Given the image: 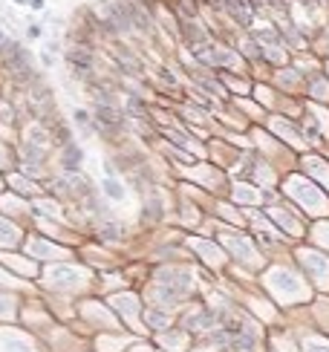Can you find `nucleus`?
<instances>
[{"mask_svg": "<svg viewBox=\"0 0 329 352\" xmlns=\"http://www.w3.org/2000/svg\"><path fill=\"white\" fill-rule=\"evenodd\" d=\"M301 346H304V352H329V341L321 338V335H304Z\"/></svg>", "mask_w": 329, "mask_h": 352, "instance_id": "6", "label": "nucleus"}, {"mask_svg": "<svg viewBox=\"0 0 329 352\" xmlns=\"http://www.w3.org/2000/svg\"><path fill=\"white\" fill-rule=\"evenodd\" d=\"M113 303H116V309H118V312H122V315H125V318L130 320V324H133V327H136V329H139V320H136V312H139V303H136V298H125V295H122V298H116Z\"/></svg>", "mask_w": 329, "mask_h": 352, "instance_id": "3", "label": "nucleus"}, {"mask_svg": "<svg viewBox=\"0 0 329 352\" xmlns=\"http://www.w3.org/2000/svg\"><path fill=\"white\" fill-rule=\"evenodd\" d=\"M0 352H38V349L23 332L0 329Z\"/></svg>", "mask_w": 329, "mask_h": 352, "instance_id": "2", "label": "nucleus"}, {"mask_svg": "<svg viewBox=\"0 0 329 352\" xmlns=\"http://www.w3.org/2000/svg\"><path fill=\"white\" fill-rule=\"evenodd\" d=\"M151 324L153 327H164V324H171V318L164 320V312H151Z\"/></svg>", "mask_w": 329, "mask_h": 352, "instance_id": "11", "label": "nucleus"}, {"mask_svg": "<svg viewBox=\"0 0 329 352\" xmlns=\"http://www.w3.org/2000/svg\"><path fill=\"white\" fill-rule=\"evenodd\" d=\"M159 341H162V346H168V349H173V352H182V346H185V335H179V332H164Z\"/></svg>", "mask_w": 329, "mask_h": 352, "instance_id": "7", "label": "nucleus"}, {"mask_svg": "<svg viewBox=\"0 0 329 352\" xmlns=\"http://www.w3.org/2000/svg\"><path fill=\"white\" fill-rule=\"evenodd\" d=\"M226 3L231 6L234 18L240 21V23H248V21H251V12H248V6H246V0H226Z\"/></svg>", "mask_w": 329, "mask_h": 352, "instance_id": "9", "label": "nucleus"}, {"mask_svg": "<svg viewBox=\"0 0 329 352\" xmlns=\"http://www.w3.org/2000/svg\"><path fill=\"white\" fill-rule=\"evenodd\" d=\"M133 352H151V349H147V346H136V349H133Z\"/></svg>", "mask_w": 329, "mask_h": 352, "instance_id": "14", "label": "nucleus"}, {"mask_svg": "<svg viewBox=\"0 0 329 352\" xmlns=\"http://www.w3.org/2000/svg\"><path fill=\"white\" fill-rule=\"evenodd\" d=\"M9 312H12V300L0 298V318H9Z\"/></svg>", "mask_w": 329, "mask_h": 352, "instance_id": "12", "label": "nucleus"}, {"mask_svg": "<svg viewBox=\"0 0 329 352\" xmlns=\"http://www.w3.org/2000/svg\"><path fill=\"white\" fill-rule=\"evenodd\" d=\"M211 3H217V6H222V3H226V0H211Z\"/></svg>", "mask_w": 329, "mask_h": 352, "instance_id": "15", "label": "nucleus"}, {"mask_svg": "<svg viewBox=\"0 0 329 352\" xmlns=\"http://www.w3.org/2000/svg\"><path fill=\"white\" fill-rule=\"evenodd\" d=\"M67 61H70V67H72V69H78V72L93 69V55H89L87 50H70Z\"/></svg>", "mask_w": 329, "mask_h": 352, "instance_id": "4", "label": "nucleus"}, {"mask_svg": "<svg viewBox=\"0 0 329 352\" xmlns=\"http://www.w3.org/2000/svg\"><path fill=\"white\" fill-rule=\"evenodd\" d=\"M0 41H3V38H0Z\"/></svg>", "mask_w": 329, "mask_h": 352, "instance_id": "16", "label": "nucleus"}, {"mask_svg": "<svg viewBox=\"0 0 329 352\" xmlns=\"http://www.w3.org/2000/svg\"><path fill=\"white\" fill-rule=\"evenodd\" d=\"M237 194H240V202H254V194H251L248 188H240Z\"/></svg>", "mask_w": 329, "mask_h": 352, "instance_id": "13", "label": "nucleus"}, {"mask_svg": "<svg viewBox=\"0 0 329 352\" xmlns=\"http://www.w3.org/2000/svg\"><path fill=\"white\" fill-rule=\"evenodd\" d=\"M101 188H104V194H107L113 202H122V199H125V188H122V182H118L113 173H110V176H104Z\"/></svg>", "mask_w": 329, "mask_h": 352, "instance_id": "5", "label": "nucleus"}, {"mask_svg": "<svg viewBox=\"0 0 329 352\" xmlns=\"http://www.w3.org/2000/svg\"><path fill=\"white\" fill-rule=\"evenodd\" d=\"M127 344H130V338H98L101 352H122Z\"/></svg>", "mask_w": 329, "mask_h": 352, "instance_id": "8", "label": "nucleus"}, {"mask_svg": "<svg viewBox=\"0 0 329 352\" xmlns=\"http://www.w3.org/2000/svg\"><path fill=\"white\" fill-rule=\"evenodd\" d=\"M81 159H84V153H81L78 144H70V148H67V156H64V165L72 170L76 165H81Z\"/></svg>", "mask_w": 329, "mask_h": 352, "instance_id": "10", "label": "nucleus"}, {"mask_svg": "<svg viewBox=\"0 0 329 352\" xmlns=\"http://www.w3.org/2000/svg\"><path fill=\"white\" fill-rule=\"evenodd\" d=\"M268 280H272V286L277 289V295H283L286 300H301L306 295L301 280H297L295 274H289V272H277V274L268 277Z\"/></svg>", "mask_w": 329, "mask_h": 352, "instance_id": "1", "label": "nucleus"}]
</instances>
